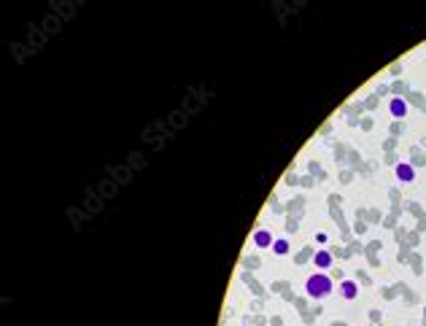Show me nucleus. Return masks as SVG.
I'll return each mask as SVG.
<instances>
[{
	"mask_svg": "<svg viewBox=\"0 0 426 326\" xmlns=\"http://www.w3.org/2000/svg\"><path fill=\"white\" fill-rule=\"evenodd\" d=\"M396 178H399V181H405V184H410V181H415V170L410 167V165H405V162H402V165H396Z\"/></svg>",
	"mask_w": 426,
	"mask_h": 326,
	"instance_id": "obj_6",
	"label": "nucleus"
},
{
	"mask_svg": "<svg viewBox=\"0 0 426 326\" xmlns=\"http://www.w3.org/2000/svg\"><path fill=\"white\" fill-rule=\"evenodd\" d=\"M272 254H275V256H286L289 254V240H286V237H278V240L272 243Z\"/></svg>",
	"mask_w": 426,
	"mask_h": 326,
	"instance_id": "obj_7",
	"label": "nucleus"
},
{
	"mask_svg": "<svg viewBox=\"0 0 426 326\" xmlns=\"http://www.w3.org/2000/svg\"><path fill=\"white\" fill-rule=\"evenodd\" d=\"M340 296H343V299H348V302L356 299V296H359V286H356L354 281H343V283H340Z\"/></svg>",
	"mask_w": 426,
	"mask_h": 326,
	"instance_id": "obj_4",
	"label": "nucleus"
},
{
	"mask_svg": "<svg viewBox=\"0 0 426 326\" xmlns=\"http://www.w3.org/2000/svg\"><path fill=\"white\" fill-rule=\"evenodd\" d=\"M272 243H275V237H272V232H267V229H257V232H254V245L257 248H272Z\"/></svg>",
	"mask_w": 426,
	"mask_h": 326,
	"instance_id": "obj_2",
	"label": "nucleus"
},
{
	"mask_svg": "<svg viewBox=\"0 0 426 326\" xmlns=\"http://www.w3.org/2000/svg\"><path fill=\"white\" fill-rule=\"evenodd\" d=\"M305 294L313 296V299H327L332 294V278L324 275V272H313L305 281Z\"/></svg>",
	"mask_w": 426,
	"mask_h": 326,
	"instance_id": "obj_1",
	"label": "nucleus"
},
{
	"mask_svg": "<svg viewBox=\"0 0 426 326\" xmlns=\"http://www.w3.org/2000/svg\"><path fill=\"white\" fill-rule=\"evenodd\" d=\"M313 264H316V270H329V267H332V254L329 251H316L313 254Z\"/></svg>",
	"mask_w": 426,
	"mask_h": 326,
	"instance_id": "obj_5",
	"label": "nucleus"
},
{
	"mask_svg": "<svg viewBox=\"0 0 426 326\" xmlns=\"http://www.w3.org/2000/svg\"><path fill=\"white\" fill-rule=\"evenodd\" d=\"M389 111H391L394 119H405V116H408V103H405L402 97H394L389 103Z\"/></svg>",
	"mask_w": 426,
	"mask_h": 326,
	"instance_id": "obj_3",
	"label": "nucleus"
}]
</instances>
